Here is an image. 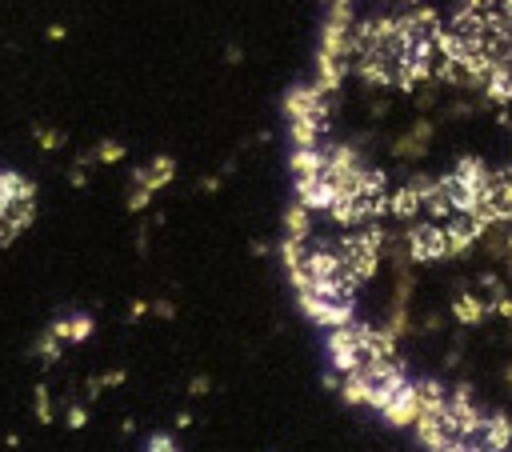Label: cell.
Returning a JSON list of instances; mask_svg holds the SVG:
<instances>
[{
  "label": "cell",
  "mask_w": 512,
  "mask_h": 452,
  "mask_svg": "<svg viewBox=\"0 0 512 452\" xmlns=\"http://www.w3.org/2000/svg\"><path fill=\"white\" fill-rule=\"evenodd\" d=\"M304 316L312 324H324V328H340V324H352V300H328V296H316V292H296Z\"/></svg>",
  "instance_id": "obj_4"
},
{
  "label": "cell",
  "mask_w": 512,
  "mask_h": 452,
  "mask_svg": "<svg viewBox=\"0 0 512 452\" xmlns=\"http://www.w3.org/2000/svg\"><path fill=\"white\" fill-rule=\"evenodd\" d=\"M404 4H420V0H404Z\"/></svg>",
  "instance_id": "obj_19"
},
{
  "label": "cell",
  "mask_w": 512,
  "mask_h": 452,
  "mask_svg": "<svg viewBox=\"0 0 512 452\" xmlns=\"http://www.w3.org/2000/svg\"><path fill=\"white\" fill-rule=\"evenodd\" d=\"M68 424L80 428V424H84V408H72V412H68Z\"/></svg>",
  "instance_id": "obj_16"
},
{
  "label": "cell",
  "mask_w": 512,
  "mask_h": 452,
  "mask_svg": "<svg viewBox=\"0 0 512 452\" xmlns=\"http://www.w3.org/2000/svg\"><path fill=\"white\" fill-rule=\"evenodd\" d=\"M172 176H176V160H172V156H156V160H148L144 168H136V176H132V196H128V212H140V208L152 200V192H160Z\"/></svg>",
  "instance_id": "obj_2"
},
{
  "label": "cell",
  "mask_w": 512,
  "mask_h": 452,
  "mask_svg": "<svg viewBox=\"0 0 512 452\" xmlns=\"http://www.w3.org/2000/svg\"><path fill=\"white\" fill-rule=\"evenodd\" d=\"M328 360H332V368H336L340 376H344V372H356V368L364 364L356 320H352V324H340V328H328Z\"/></svg>",
  "instance_id": "obj_3"
},
{
  "label": "cell",
  "mask_w": 512,
  "mask_h": 452,
  "mask_svg": "<svg viewBox=\"0 0 512 452\" xmlns=\"http://www.w3.org/2000/svg\"><path fill=\"white\" fill-rule=\"evenodd\" d=\"M120 156H124V148H120L116 140H104V144L96 148V160H100V164H112V160H120Z\"/></svg>",
  "instance_id": "obj_13"
},
{
  "label": "cell",
  "mask_w": 512,
  "mask_h": 452,
  "mask_svg": "<svg viewBox=\"0 0 512 452\" xmlns=\"http://www.w3.org/2000/svg\"><path fill=\"white\" fill-rule=\"evenodd\" d=\"M408 256L420 260V264H428V260H444V256H448L444 224H436V220L412 224V232H408Z\"/></svg>",
  "instance_id": "obj_5"
},
{
  "label": "cell",
  "mask_w": 512,
  "mask_h": 452,
  "mask_svg": "<svg viewBox=\"0 0 512 452\" xmlns=\"http://www.w3.org/2000/svg\"><path fill=\"white\" fill-rule=\"evenodd\" d=\"M388 212L400 216V220L420 216V212H424V200H420L416 184H400V188H392V192H388Z\"/></svg>",
  "instance_id": "obj_8"
},
{
  "label": "cell",
  "mask_w": 512,
  "mask_h": 452,
  "mask_svg": "<svg viewBox=\"0 0 512 452\" xmlns=\"http://www.w3.org/2000/svg\"><path fill=\"white\" fill-rule=\"evenodd\" d=\"M308 228H312V224H308V208L296 200V204L284 212V236H288V240H308Z\"/></svg>",
  "instance_id": "obj_9"
},
{
  "label": "cell",
  "mask_w": 512,
  "mask_h": 452,
  "mask_svg": "<svg viewBox=\"0 0 512 452\" xmlns=\"http://www.w3.org/2000/svg\"><path fill=\"white\" fill-rule=\"evenodd\" d=\"M452 312H456L460 324H480V320H484V304H480L476 296H456V300H452Z\"/></svg>",
  "instance_id": "obj_10"
},
{
  "label": "cell",
  "mask_w": 512,
  "mask_h": 452,
  "mask_svg": "<svg viewBox=\"0 0 512 452\" xmlns=\"http://www.w3.org/2000/svg\"><path fill=\"white\" fill-rule=\"evenodd\" d=\"M508 384H512V368H508Z\"/></svg>",
  "instance_id": "obj_18"
},
{
  "label": "cell",
  "mask_w": 512,
  "mask_h": 452,
  "mask_svg": "<svg viewBox=\"0 0 512 452\" xmlns=\"http://www.w3.org/2000/svg\"><path fill=\"white\" fill-rule=\"evenodd\" d=\"M380 416L392 424V428H408V424H416V416H420V396H416V388H412V380L380 408Z\"/></svg>",
  "instance_id": "obj_6"
},
{
  "label": "cell",
  "mask_w": 512,
  "mask_h": 452,
  "mask_svg": "<svg viewBox=\"0 0 512 452\" xmlns=\"http://www.w3.org/2000/svg\"><path fill=\"white\" fill-rule=\"evenodd\" d=\"M424 140H428V124H416V132H412V136H404L396 148H400L404 156H416V152L424 148Z\"/></svg>",
  "instance_id": "obj_11"
},
{
  "label": "cell",
  "mask_w": 512,
  "mask_h": 452,
  "mask_svg": "<svg viewBox=\"0 0 512 452\" xmlns=\"http://www.w3.org/2000/svg\"><path fill=\"white\" fill-rule=\"evenodd\" d=\"M88 332H92V316H84V312H80V316H72V320H68V340H84Z\"/></svg>",
  "instance_id": "obj_12"
},
{
  "label": "cell",
  "mask_w": 512,
  "mask_h": 452,
  "mask_svg": "<svg viewBox=\"0 0 512 452\" xmlns=\"http://www.w3.org/2000/svg\"><path fill=\"white\" fill-rule=\"evenodd\" d=\"M36 212V188L20 172H0V244H12Z\"/></svg>",
  "instance_id": "obj_1"
},
{
  "label": "cell",
  "mask_w": 512,
  "mask_h": 452,
  "mask_svg": "<svg viewBox=\"0 0 512 452\" xmlns=\"http://www.w3.org/2000/svg\"><path fill=\"white\" fill-rule=\"evenodd\" d=\"M464 8H472V12H492L496 0H464Z\"/></svg>",
  "instance_id": "obj_15"
},
{
  "label": "cell",
  "mask_w": 512,
  "mask_h": 452,
  "mask_svg": "<svg viewBox=\"0 0 512 452\" xmlns=\"http://www.w3.org/2000/svg\"><path fill=\"white\" fill-rule=\"evenodd\" d=\"M476 436H480V444H484L488 452H504V448L512 444V420H508V416H484Z\"/></svg>",
  "instance_id": "obj_7"
},
{
  "label": "cell",
  "mask_w": 512,
  "mask_h": 452,
  "mask_svg": "<svg viewBox=\"0 0 512 452\" xmlns=\"http://www.w3.org/2000/svg\"><path fill=\"white\" fill-rule=\"evenodd\" d=\"M148 452H180V448L172 444V436H152L148 440Z\"/></svg>",
  "instance_id": "obj_14"
},
{
  "label": "cell",
  "mask_w": 512,
  "mask_h": 452,
  "mask_svg": "<svg viewBox=\"0 0 512 452\" xmlns=\"http://www.w3.org/2000/svg\"><path fill=\"white\" fill-rule=\"evenodd\" d=\"M328 4H352V0H328Z\"/></svg>",
  "instance_id": "obj_17"
}]
</instances>
